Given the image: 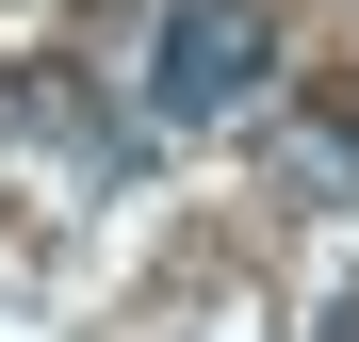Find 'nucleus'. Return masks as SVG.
I'll return each instance as SVG.
<instances>
[{"instance_id": "obj_1", "label": "nucleus", "mask_w": 359, "mask_h": 342, "mask_svg": "<svg viewBox=\"0 0 359 342\" xmlns=\"http://www.w3.org/2000/svg\"><path fill=\"white\" fill-rule=\"evenodd\" d=\"M262 82H278V0H163V33H147L163 131H229V114H262Z\"/></svg>"}, {"instance_id": "obj_2", "label": "nucleus", "mask_w": 359, "mask_h": 342, "mask_svg": "<svg viewBox=\"0 0 359 342\" xmlns=\"http://www.w3.org/2000/svg\"><path fill=\"white\" fill-rule=\"evenodd\" d=\"M0 131H33V147H49V163H66V180H98V196H114V180H131V131H114V114H82V82H66V66H49V82H17V98H0Z\"/></svg>"}, {"instance_id": "obj_3", "label": "nucleus", "mask_w": 359, "mask_h": 342, "mask_svg": "<svg viewBox=\"0 0 359 342\" xmlns=\"http://www.w3.org/2000/svg\"><path fill=\"white\" fill-rule=\"evenodd\" d=\"M327 342H359V310H327Z\"/></svg>"}]
</instances>
